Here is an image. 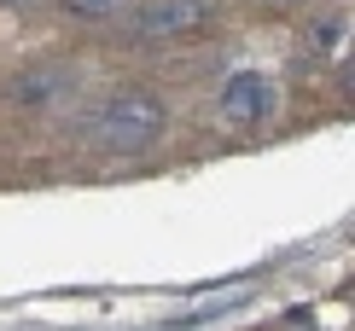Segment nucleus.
<instances>
[{
    "label": "nucleus",
    "mask_w": 355,
    "mask_h": 331,
    "mask_svg": "<svg viewBox=\"0 0 355 331\" xmlns=\"http://www.w3.org/2000/svg\"><path fill=\"white\" fill-rule=\"evenodd\" d=\"M58 6H64L70 18H87V24H99V18H111L116 6H128V0H58Z\"/></svg>",
    "instance_id": "nucleus-5"
},
{
    "label": "nucleus",
    "mask_w": 355,
    "mask_h": 331,
    "mask_svg": "<svg viewBox=\"0 0 355 331\" xmlns=\"http://www.w3.org/2000/svg\"><path fill=\"white\" fill-rule=\"evenodd\" d=\"M169 128V111L152 87H116V93L99 105V140L111 152H152Z\"/></svg>",
    "instance_id": "nucleus-1"
},
{
    "label": "nucleus",
    "mask_w": 355,
    "mask_h": 331,
    "mask_svg": "<svg viewBox=\"0 0 355 331\" xmlns=\"http://www.w3.org/2000/svg\"><path fill=\"white\" fill-rule=\"evenodd\" d=\"M0 6H24V0H0Z\"/></svg>",
    "instance_id": "nucleus-6"
},
{
    "label": "nucleus",
    "mask_w": 355,
    "mask_h": 331,
    "mask_svg": "<svg viewBox=\"0 0 355 331\" xmlns=\"http://www.w3.org/2000/svg\"><path fill=\"white\" fill-rule=\"evenodd\" d=\"M53 93H58V70L53 64H35V70H18V76H12V105H18V111H47Z\"/></svg>",
    "instance_id": "nucleus-4"
},
{
    "label": "nucleus",
    "mask_w": 355,
    "mask_h": 331,
    "mask_svg": "<svg viewBox=\"0 0 355 331\" xmlns=\"http://www.w3.org/2000/svg\"><path fill=\"white\" fill-rule=\"evenodd\" d=\"M268 111H274V82L262 76V70H233V76L221 82V123L257 128Z\"/></svg>",
    "instance_id": "nucleus-2"
},
{
    "label": "nucleus",
    "mask_w": 355,
    "mask_h": 331,
    "mask_svg": "<svg viewBox=\"0 0 355 331\" xmlns=\"http://www.w3.org/2000/svg\"><path fill=\"white\" fill-rule=\"evenodd\" d=\"M204 18H210L204 0H146V6L135 12V35H146V41H175V35H187V29H198Z\"/></svg>",
    "instance_id": "nucleus-3"
}]
</instances>
